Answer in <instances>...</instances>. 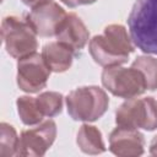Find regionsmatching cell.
<instances>
[{
    "label": "cell",
    "instance_id": "16",
    "mask_svg": "<svg viewBox=\"0 0 157 157\" xmlns=\"http://www.w3.org/2000/svg\"><path fill=\"white\" fill-rule=\"evenodd\" d=\"M137 70H140L145 77L147 90L155 91L157 88V59L148 55L137 56L132 65Z\"/></svg>",
    "mask_w": 157,
    "mask_h": 157
},
{
    "label": "cell",
    "instance_id": "15",
    "mask_svg": "<svg viewBox=\"0 0 157 157\" xmlns=\"http://www.w3.org/2000/svg\"><path fill=\"white\" fill-rule=\"evenodd\" d=\"M18 140L20 137L17 136L15 128L7 123H1L0 125V156L1 157L17 156Z\"/></svg>",
    "mask_w": 157,
    "mask_h": 157
},
{
    "label": "cell",
    "instance_id": "17",
    "mask_svg": "<svg viewBox=\"0 0 157 157\" xmlns=\"http://www.w3.org/2000/svg\"><path fill=\"white\" fill-rule=\"evenodd\" d=\"M37 99L44 117H55L63 109V96L59 92H43L37 96Z\"/></svg>",
    "mask_w": 157,
    "mask_h": 157
},
{
    "label": "cell",
    "instance_id": "9",
    "mask_svg": "<svg viewBox=\"0 0 157 157\" xmlns=\"http://www.w3.org/2000/svg\"><path fill=\"white\" fill-rule=\"evenodd\" d=\"M65 10L59 4L50 1L44 5L33 7L25 17L29 26L34 29L37 36L52 37L56 36L59 27L66 17Z\"/></svg>",
    "mask_w": 157,
    "mask_h": 157
},
{
    "label": "cell",
    "instance_id": "7",
    "mask_svg": "<svg viewBox=\"0 0 157 157\" xmlns=\"http://www.w3.org/2000/svg\"><path fill=\"white\" fill-rule=\"evenodd\" d=\"M50 72L42 54L32 53L18 59L16 76L17 86L28 93L39 92L47 86Z\"/></svg>",
    "mask_w": 157,
    "mask_h": 157
},
{
    "label": "cell",
    "instance_id": "2",
    "mask_svg": "<svg viewBox=\"0 0 157 157\" xmlns=\"http://www.w3.org/2000/svg\"><path fill=\"white\" fill-rule=\"evenodd\" d=\"M128 25L134 44L144 53L157 55V0H136Z\"/></svg>",
    "mask_w": 157,
    "mask_h": 157
},
{
    "label": "cell",
    "instance_id": "13",
    "mask_svg": "<svg viewBox=\"0 0 157 157\" xmlns=\"http://www.w3.org/2000/svg\"><path fill=\"white\" fill-rule=\"evenodd\" d=\"M76 142L80 150L87 155H99L105 151L102 132L93 125H81L77 131Z\"/></svg>",
    "mask_w": 157,
    "mask_h": 157
},
{
    "label": "cell",
    "instance_id": "4",
    "mask_svg": "<svg viewBox=\"0 0 157 157\" xmlns=\"http://www.w3.org/2000/svg\"><path fill=\"white\" fill-rule=\"evenodd\" d=\"M1 37L7 54L21 59L36 53L38 47L37 33L25 18L6 16L1 22Z\"/></svg>",
    "mask_w": 157,
    "mask_h": 157
},
{
    "label": "cell",
    "instance_id": "3",
    "mask_svg": "<svg viewBox=\"0 0 157 157\" xmlns=\"http://www.w3.org/2000/svg\"><path fill=\"white\" fill-rule=\"evenodd\" d=\"M109 105V98L98 86H81L66 97L67 113L74 120L94 121L99 119Z\"/></svg>",
    "mask_w": 157,
    "mask_h": 157
},
{
    "label": "cell",
    "instance_id": "10",
    "mask_svg": "<svg viewBox=\"0 0 157 157\" xmlns=\"http://www.w3.org/2000/svg\"><path fill=\"white\" fill-rule=\"evenodd\" d=\"M144 135L137 129L118 125L109 135V150L117 156H140L144 153Z\"/></svg>",
    "mask_w": 157,
    "mask_h": 157
},
{
    "label": "cell",
    "instance_id": "5",
    "mask_svg": "<svg viewBox=\"0 0 157 157\" xmlns=\"http://www.w3.org/2000/svg\"><path fill=\"white\" fill-rule=\"evenodd\" d=\"M115 121L120 126L134 129H157V101L153 97L129 98L115 112Z\"/></svg>",
    "mask_w": 157,
    "mask_h": 157
},
{
    "label": "cell",
    "instance_id": "19",
    "mask_svg": "<svg viewBox=\"0 0 157 157\" xmlns=\"http://www.w3.org/2000/svg\"><path fill=\"white\" fill-rule=\"evenodd\" d=\"M25 5H27V6H29V7H37V6H40V5H44V4H47V2H50V1H53V0H21Z\"/></svg>",
    "mask_w": 157,
    "mask_h": 157
},
{
    "label": "cell",
    "instance_id": "11",
    "mask_svg": "<svg viewBox=\"0 0 157 157\" xmlns=\"http://www.w3.org/2000/svg\"><path fill=\"white\" fill-rule=\"evenodd\" d=\"M56 39L58 42L72 49L74 53H77L82 50L87 44L90 33L81 18L76 13L70 12L66 15L65 20L59 27L56 32Z\"/></svg>",
    "mask_w": 157,
    "mask_h": 157
},
{
    "label": "cell",
    "instance_id": "8",
    "mask_svg": "<svg viewBox=\"0 0 157 157\" xmlns=\"http://www.w3.org/2000/svg\"><path fill=\"white\" fill-rule=\"evenodd\" d=\"M55 136L56 124L50 119L40 123L36 128L23 130L18 140L17 156H43L53 145Z\"/></svg>",
    "mask_w": 157,
    "mask_h": 157
},
{
    "label": "cell",
    "instance_id": "6",
    "mask_svg": "<svg viewBox=\"0 0 157 157\" xmlns=\"http://www.w3.org/2000/svg\"><path fill=\"white\" fill-rule=\"evenodd\" d=\"M102 83L112 94L121 98H135L147 90L142 72L134 66H107L102 72Z\"/></svg>",
    "mask_w": 157,
    "mask_h": 157
},
{
    "label": "cell",
    "instance_id": "18",
    "mask_svg": "<svg viewBox=\"0 0 157 157\" xmlns=\"http://www.w3.org/2000/svg\"><path fill=\"white\" fill-rule=\"evenodd\" d=\"M60 1H63L69 7H76V6H80V5H90V4H93L97 0H60Z\"/></svg>",
    "mask_w": 157,
    "mask_h": 157
},
{
    "label": "cell",
    "instance_id": "20",
    "mask_svg": "<svg viewBox=\"0 0 157 157\" xmlns=\"http://www.w3.org/2000/svg\"><path fill=\"white\" fill-rule=\"evenodd\" d=\"M150 153L153 156H157V135L152 139V141L150 144Z\"/></svg>",
    "mask_w": 157,
    "mask_h": 157
},
{
    "label": "cell",
    "instance_id": "14",
    "mask_svg": "<svg viewBox=\"0 0 157 157\" xmlns=\"http://www.w3.org/2000/svg\"><path fill=\"white\" fill-rule=\"evenodd\" d=\"M16 105H17L18 115H20L22 123L26 125L39 124L44 118L37 97L21 96L17 98Z\"/></svg>",
    "mask_w": 157,
    "mask_h": 157
},
{
    "label": "cell",
    "instance_id": "1",
    "mask_svg": "<svg viewBox=\"0 0 157 157\" xmlns=\"http://www.w3.org/2000/svg\"><path fill=\"white\" fill-rule=\"evenodd\" d=\"M134 42L121 25H108L102 34L90 39L88 50L93 60L102 66L121 65L134 52Z\"/></svg>",
    "mask_w": 157,
    "mask_h": 157
},
{
    "label": "cell",
    "instance_id": "12",
    "mask_svg": "<svg viewBox=\"0 0 157 157\" xmlns=\"http://www.w3.org/2000/svg\"><path fill=\"white\" fill-rule=\"evenodd\" d=\"M74 50L60 42H50L45 44L42 49V56L53 72L66 71L74 59Z\"/></svg>",
    "mask_w": 157,
    "mask_h": 157
}]
</instances>
